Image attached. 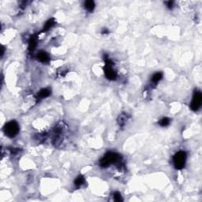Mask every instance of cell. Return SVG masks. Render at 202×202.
<instances>
[{"instance_id":"1","label":"cell","mask_w":202,"mask_h":202,"mask_svg":"<svg viewBox=\"0 0 202 202\" xmlns=\"http://www.w3.org/2000/svg\"><path fill=\"white\" fill-rule=\"evenodd\" d=\"M121 160V156L116 152H109L103 156L102 159L100 160V165L102 167H107L112 163H116L119 162Z\"/></svg>"},{"instance_id":"2","label":"cell","mask_w":202,"mask_h":202,"mask_svg":"<svg viewBox=\"0 0 202 202\" xmlns=\"http://www.w3.org/2000/svg\"><path fill=\"white\" fill-rule=\"evenodd\" d=\"M3 131L7 137H14L19 132V126L16 121H10L5 125Z\"/></svg>"},{"instance_id":"3","label":"cell","mask_w":202,"mask_h":202,"mask_svg":"<svg viewBox=\"0 0 202 202\" xmlns=\"http://www.w3.org/2000/svg\"><path fill=\"white\" fill-rule=\"evenodd\" d=\"M186 153L184 151H179L173 157V163L176 169H182L186 165Z\"/></svg>"},{"instance_id":"4","label":"cell","mask_w":202,"mask_h":202,"mask_svg":"<svg viewBox=\"0 0 202 202\" xmlns=\"http://www.w3.org/2000/svg\"><path fill=\"white\" fill-rule=\"evenodd\" d=\"M105 61V67H104V73L106 78L111 81H114L117 78V73L115 72V69H113V63L107 57L104 58Z\"/></svg>"},{"instance_id":"5","label":"cell","mask_w":202,"mask_h":202,"mask_svg":"<svg viewBox=\"0 0 202 202\" xmlns=\"http://www.w3.org/2000/svg\"><path fill=\"white\" fill-rule=\"evenodd\" d=\"M202 103V94L201 92H196L194 95H193V99L191 101V104H190V107L191 109L197 112V110H199V108L201 106Z\"/></svg>"},{"instance_id":"6","label":"cell","mask_w":202,"mask_h":202,"mask_svg":"<svg viewBox=\"0 0 202 202\" xmlns=\"http://www.w3.org/2000/svg\"><path fill=\"white\" fill-rule=\"evenodd\" d=\"M37 59L41 63H48L50 61V57H49L48 53H46L44 51H40L37 54Z\"/></svg>"},{"instance_id":"7","label":"cell","mask_w":202,"mask_h":202,"mask_svg":"<svg viewBox=\"0 0 202 202\" xmlns=\"http://www.w3.org/2000/svg\"><path fill=\"white\" fill-rule=\"evenodd\" d=\"M36 44H37V36L36 35H33L30 37L29 42V50L30 51H33L36 48Z\"/></svg>"},{"instance_id":"8","label":"cell","mask_w":202,"mask_h":202,"mask_svg":"<svg viewBox=\"0 0 202 202\" xmlns=\"http://www.w3.org/2000/svg\"><path fill=\"white\" fill-rule=\"evenodd\" d=\"M51 93V91L49 88H43L37 93L38 99H44L46 97H48Z\"/></svg>"},{"instance_id":"9","label":"cell","mask_w":202,"mask_h":202,"mask_svg":"<svg viewBox=\"0 0 202 202\" xmlns=\"http://www.w3.org/2000/svg\"><path fill=\"white\" fill-rule=\"evenodd\" d=\"M95 3L93 1H91V0H88L84 3V8L87 10L88 11H93V10L95 9Z\"/></svg>"},{"instance_id":"10","label":"cell","mask_w":202,"mask_h":202,"mask_svg":"<svg viewBox=\"0 0 202 202\" xmlns=\"http://www.w3.org/2000/svg\"><path fill=\"white\" fill-rule=\"evenodd\" d=\"M54 24H55V21H54V18H50L48 21H46L45 24L44 26V31L49 30L50 29L54 26Z\"/></svg>"},{"instance_id":"11","label":"cell","mask_w":202,"mask_h":202,"mask_svg":"<svg viewBox=\"0 0 202 202\" xmlns=\"http://www.w3.org/2000/svg\"><path fill=\"white\" fill-rule=\"evenodd\" d=\"M162 78H163V73H156L152 76V83H154V84H156V83H158V82H160V80L162 79Z\"/></svg>"},{"instance_id":"12","label":"cell","mask_w":202,"mask_h":202,"mask_svg":"<svg viewBox=\"0 0 202 202\" xmlns=\"http://www.w3.org/2000/svg\"><path fill=\"white\" fill-rule=\"evenodd\" d=\"M84 178L82 176V175H80L78 178H76L75 181H74V184L77 187H80L81 186L84 184Z\"/></svg>"},{"instance_id":"13","label":"cell","mask_w":202,"mask_h":202,"mask_svg":"<svg viewBox=\"0 0 202 202\" xmlns=\"http://www.w3.org/2000/svg\"><path fill=\"white\" fill-rule=\"evenodd\" d=\"M170 122H171L170 118H161L160 122H159V125L161 126V127H167V126H168L169 124H170Z\"/></svg>"},{"instance_id":"14","label":"cell","mask_w":202,"mask_h":202,"mask_svg":"<svg viewBox=\"0 0 202 202\" xmlns=\"http://www.w3.org/2000/svg\"><path fill=\"white\" fill-rule=\"evenodd\" d=\"M113 197H114V200H115V201H122V196H121L120 193H118V192H115V193H114Z\"/></svg>"},{"instance_id":"15","label":"cell","mask_w":202,"mask_h":202,"mask_svg":"<svg viewBox=\"0 0 202 202\" xmlns=\"http://www.w3.org/2000/svg\"><path fill=\"white\" fill-rule=\"evenodd\" d=\"M166 4H167V6L168 8L171 9L172 7H173V4H174V2H172V1H169V2H167Z\"/></svg>"},{"instance_id":"16","label":"cell","mask_w":202,"mask_h":202,"mask_svg":"<svg viewBox=\"0 0 202 202\" xmlns=\"http://www.w3.org/2000/svg\"><path fill=\"white\" fill-rule=\"evenodd\" d=\"M4 51H5V48H4L3 46H2V51H1V52H2V53H1V56H2V57L3 56V54H4Z\"/></svg>"}]
</instances>
